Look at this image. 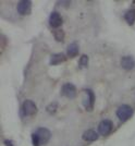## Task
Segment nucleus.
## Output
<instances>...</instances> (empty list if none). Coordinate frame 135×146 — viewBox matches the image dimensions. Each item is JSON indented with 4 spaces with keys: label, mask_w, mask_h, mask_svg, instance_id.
I'll return each mask as SVG.
<instances>
[{
    "label": "nucleus",
    "mask_w": 135,
    "mask_h": 146,
    "mask_svg": "<svg viewBox=\"0 0 135 146\" xmlns=\"http://www.w3.org/2000/svg\"><path fill=\"white\" fill-rule=\"evenodd\" d=\"M54 36L57 42H63L64 40V32L61 29H58L54 32Z\"/></svg>",
    "instance_id": "obj_14"
},
{
    "label": "nucleus",
    "mask_w": 135,
    "mask_h": 146,
    "mask_svg": "<svg viewBox=\"0 0 135 146\" xmlns=\"http://www.w3.org/2000/svg\"><path fill=\"white\" fill-rule=\"evenodd\" d=\"M3 144H5V146H15L12 140H8V139L3 141Z\"/></svg>",
    "instance_id": "obj_18"
},
{
    "label": "nucleus",
    "mask_w": 135,
    "mask_h": 146,
    "mask_svg": "<svg viewBox=\"0 0 135 146\" xmlns=\"http://www.w3.org/2000/svg\"><path fill=\"white\" fill-rule=\"evenodd\" d=\"M21 111H22V115L23 116H33L37 112V106L36 104L34 103L33 100H24L23 104H22V108H21Z\"/></svg>",
    "instance_id": "obj_2"
},
{
    "label": "nucleus",
    "mask_w": 135,
    "mask_h": 146,
    "mask_svg": "<svg viewBox=\"0 0 135 146\" xmlns=\"http://www.w3.org/2000/svg\"><path fill=\"white\" fill-rule=\"evenodd\" d=\"M99 137V133L98 132H96L95 130H93V129H89V130H86L85 132L83 133L82 135V139L86 142H95V141H97Z\"/></svg>",
    "instance_id": "obj_9"
},
{
    "label": "nucleus",
    "mask_w": 135,
    "mask_h": 146,
    "mask_svg": "<svg viewBox=\"0 0 135 146\" xmlns=\"http://www.w3.org/2000/svg\"><path fill=\"white\" fill-rule=\"evenodd\" d=\"M133 113H134L133 108H132L130 105H126V104L121 105V106L117 109V112H116L118 119L122 122L128 121L130 118L133 116Z\"/></svg>",
    "instance_id": "obj_1"
},
{
    "label": "nucleus",
    "mask_w": 135,
    "mask_h": 146,
    "mask_svg": "<svg viewBox=\"0 0 135 146\" xmlns=\"http://www.w3.org/2000/svg\"><path fill=\"white\" fill-rule=\"evenodd\" d=\"M79 51H80V49H79V44L76 43V42H73V43H71L68 46L67 56L69 58H75L76 56L79 55Z\"/></svg>",
    "instance_id": "obj_12"
},
{
    "label": "nucleus",
    "mask_w": 135,
    "mask_h": 146,
    "mask_svg": "<svg viewBox=\"0 0 135 146\" xmlns=\"http://www.w3.org/2000/svg\"><path fill=\"white\" fill-rule=\"evenodd\" d=\"M36 134L39 139L40 145H45L49 142L50 137H51V132L47 128H38L36 130Z\"/></svg>",
    "instance_id": "obj_7"
},
{
    "label": "nucleus",
    "mask_w": 135,
    "mask_h": 146,
    "mask_svg": "<svg viewBox=\"0 0 135 146\" xmlns=\"http://www.w3.org/2000/svg\"><path fill=\"white\" fill-rule=\"evenodd\" d=\"M32 144H33V146H40V142H39V139L37 136L36 132L32 134Z\"/></svg>",
    "instance_id": "obj_17"
},
{
    "label": "nucleus",
    "mask_w": 135,
    "mask_h": 146,
    "mask_svg": "<svg viewBox=\"0 0 135 146\" xmlns=\"http://www.w3.org/2000/svg\"><path fill=\"white\" fill-rule=\"evenodd\" d=\"M84 91L86 94V98L83 102V106L87 111H92L94 105H95V93L91 88H86Z\"/></svg>",
    "instance_id": "obj_6"
},
{
    "label": "nucleus",
    "mask_w": 135,
    "mask_h": 146,
    "mask_svg": "<svg viewBox=\"0 0 135 146\" xmlns=\"http://www.w3.org/2000/svg\"><path fill=\"white\" fill-rule=\"evenodd\" d=\"M88 56L87 55H82L80 58V60H79V67L80 68H86L88 66Z\"/></svg>",
    "instance_id": "obj_15"
},
{
    "label": "nucleus",
    "mask_w": 135,
    "mask_h": 146,
    "mask_svg": "<svg viewBox=\"0 0 135 146\" xmlns=\"http://www.w3.org/2000/svg\"><path fill=\"white\" fill-rule=\"evenodd\" d=\"M121 67L124 70H132L135 67V60L131 56H124L121 59Z\"/></svg>",
    "instance_id": "obj_11"
},
{
    "label": "nucleus",
    "mask_w": 135,
    "mask_h": 146,
    "mask_svg": "<svg viewBox=\"0 0 135 146\" xmlns=\"http://www.w3.org/2000/svg\"><path fill=\"white\" fill-rule=\"evenodd\" d=\"M46 110H47V112H49L50 115H54L56 111L58 110V103H56V102H54V103L49 104L48 106H47V108H46Z\"/></svg>",
    "instance_id": "obj_16"
},
{
    "label": "nucleus",
    "mask_w": 135,
    "mask_h": 146,
    "mask_svg": "<svg viewBox=\"0 0 135 146\" xmlns=\"http://www.w3.org/2000/svg\"><path fill=\"white\" fill-rule=\"evenodd\" d=\"M113 129V122L109 119H104L101 120L98 125V133L103 136H107L111 133Z\"/></svg>",
    "instance_id": "obj_4"
},
{
    "label": "nucleus",
    "mask_w": 135,
    "mask_h": 146,
    "mask_svg": "<svg viewBox=\"0 0 135 146\" xmlns=\"http://www.w3.org/2000/svg\"><path fill=\"white\" fill-rule=\"evenodd\" d=\"M17 11L20 15H28L32 11L31 0H21L17 5Z\"/></svg>",
    "instance_id": "obj_5"
},
{
    "label": "nucleus",
    "mask_w": 135,
    "mask_h": 146,
    "mask_svg": "<svg viewBox=\"0 0 135 146\" xmlns=\"http://www.w3.org/2000/svg\"><path fill=\"white\" fill-rule=\"evenodd\" d=\"M124 20L129 25H133L135 23V9H130L124 14Z\"/></svg>",
    "instance_id": "obj_13"
},
{
    "label": "nucleus",
    "mask_w": 135,
    "mask_h": 146,
    "mask_svg": "<svg viewBox=\"0 0 135 146\" xmlns=\"http://www.w3.org/2000/svg\"><path fill=\"white\" fill-rule=\"evenodd\" d=\"M63 23V19H62L61 14L58 11H54L50 13L49 15V24L51 27L54 29H59Z\"/></svg>",
    "instance_id": "obj_8"
},
{
    "label": "nucleus",
    "mask_w": 135,
    "mask_h": 146,
    "mask_svg": "<svg viewBox=\"0 0 135 146\" xmlns=\"http://www.w3.org/2000/svg\"><path fill=\"white\" fill-rule=\"evenodd\" d=\"M76 94H77V91H76V87H75L74 84H72V83H66V84L62 85L61 87L62 96L69 98V99H73V98L76 97Z\"/></svg>",
    "instance_id": "obj_3"
},
{
    "label": "nucleus",
    "mask_w": 135,
    "mask_h": 146,
    "mask_svg": "<svg viewBox=\"0 0 135 146\" xmlns=\"http://www.w3.org/2000/svg\"><path fill=\"white\" fill-rule=\"evenodd\" d=\"M67 57L63 52H59V54H54V55H51L50 57V66H58V64H60L62 62H64V61H67Z\"/></svg>",
    "instance_id": "obj_10"
}]
</instances>
